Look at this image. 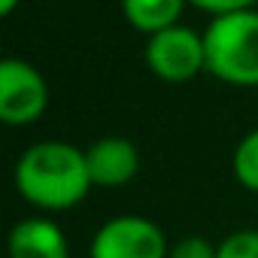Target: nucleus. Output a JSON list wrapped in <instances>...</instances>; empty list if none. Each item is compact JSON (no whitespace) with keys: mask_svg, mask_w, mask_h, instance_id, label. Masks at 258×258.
<instances>
[{"mask_svg":"<svg viewBox=\"0 0 258 258\" xmlns=\"http://www.w3.org/2000/svg\"><path fill=\"white\" fill-rule=\"evenodd\" d=\"M204 46L210 76L234 88H258V10L210 19Z\"/></svg>","mask_w":258,"mask_h":258,"instance_id":"2","label":"nucleus"},{"mask_svg":"<svg viewBox=\"0 0 258 258\" xmlns=\"http://www.w3.org/2000/svg\"><path fill=\"white\" fill-rule=\"evenodd\" d=\"M10 258H70V243L49 216H28L10 231Z\"/></svg>","mask_w":258,"mask_h":258,"instance_id":"7","label":"nucleus"},{"mask_svg":"<svg viewBox=\"0 0 258 258\" xmlns=\"http://www.w3.org/2000/svg\"><path fill=\"white\" fill-rule=\"evenodd\" d=\"M16 191L40 213H64L79 207L94 188L85 149L64 140H43L28 146L13 167Z\"/></svg>","mask_w":258,"mask_h":258,"instance_id":"1","label":"nucleus"},{"mask_svg":"<svg viewBox=\"0 0 258 258\" xmlns=\"http://www.w3.org/2000/svg\"><path fill=\"white\" fill-rule=\"evenodd\" d=\"M91 258H167L164 231L146 216H115L103 222L88 246Z\"/></svg>","mask_w":258,"mask_h":258,"instance_id":"5","label":"nucleus"},{"mask_svg":"<svg viewBox=\"0 0 258 258\" xmlns=\"http://www.w3.org/2000/svg\"><path fill=\"white\" fill-rule=\"evenodd\" d=\"M231 173L246 191L258 195V127H252L249 134H243V140L234 146Z\"/></svg>","mask_w":258,"mask_h":258,"instance_id":"9","label":"nucleus"},{"mask_svg":"<svg viewBox=\"0 0 258 258\" xmlns=\"http://www.w3.org/2000/svg\"><path fill=\"white\" fill-rule=\"evenodd\" d=\"M216 255H219V246H213L207 237L191 234V237L176 240L170 246V255L167 258H216Z\"/></svg>","mask_w":258,"mask_h":258,"instance_id":"11","label":"nucleus"},{"mask_svg":"<svg viewBox=\"0 0 258 258\" xmlns=\"http://www.w3.org/2000/svg\"><path fill=\"white\" fill-rule=\"evenodd\" d=\"M94 188H124L140 173V149L127 137H100L85 149Z\"/></svg>","mask_w":258,"mask_h":258,"instance_id":"6","label":"nucleus"},{"mask_svg":"<svg viewBox=\"0 0 258 258\" xmlns=\"http://www.w3.org/2000/svg\"><path fill=\"white\" fill-rule=\"evenodd\" d=\"M188 4L207 16H228V13H243V10H255L258 0H188Z\"/></svg>","mask_w":258,"mask_h":258,"instance_id":"12","label":"nucleus"},{"mask_svg":"<svg viewBox=\"0 0 258 258\" xmlns=\"http://www.w3.org/2000/svg\"><path fill=\"white\" fill-rule=\"evenodd\" d=\"M52 91L46 76L22 58H7L0 64V121L10 127H28L40 121L49 109Z\"/></svg>","mask_w":258,"mask_h":258,"instance_id":"4","label":"nucleus"},{"mask_svg":"<svg viewBox=\"0 0 258 258\" xmlns=\"http://www.w3.org/2000/svg\"><path fill=\"white\" fill-rule=\"evenodd\" d=\"M143 58L155 79H161L167 85L191 82L198 73L207 70L204 34H198L195 28H185V25H173L155 37H146Z\"/></svg>","mask_w":258,"mask_h":258,"instance_id":"3","label":"nucleus"},{"mask_svg":"<svg viewBox=\"0 0 258 258\" xmlns=\"http://www.w3.org/2000/svg\"><path fill=\"white\" fill-rule=\"evenodd\" d=\"M22 0H0V16H13Z\"/></svg>","mask_w":258,"mask_h":258,"instance_id":"13","label":"nucleus"},{"mask_svg":"<svg viewBox=\"0 0 258 258\" xmlns=\"http://www.w3.org/2000/svg\"><path fill=\"white\" fill-rule=\"evenodd\" d=\"M188 0H121V16L134 31L155 37L173 25H179Z\"/></svg>","mask_w":258,"mask_h":258,"instance_id":"8","label":"nucleus"},{"mask_svg":"<svg viewBox=\"0 0 258 258\" xmlns=\"http://www.w3.org/2000/svg\"><path fill=\"white\" fill-rule=\"evenodd\" d=\"M216 258H258V228H243L219 243Z\"/></svg>","mask_w":258,"mask_h":258,"instance_id":"10","label":"nucleus"}]
</instances>
